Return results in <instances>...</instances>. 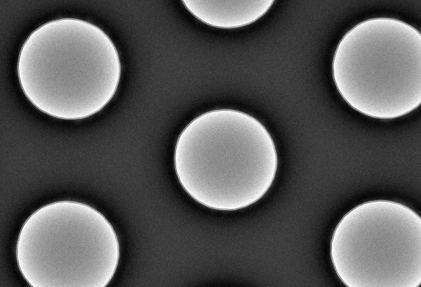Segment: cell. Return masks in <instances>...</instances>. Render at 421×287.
<instances>
[{"label":"cell","instance_id":"cell-1","mask_svg":"<svg viewBox=\"0 0 421 287\" xmlns=\"http://www.w3.org/2000/svg\"><path fill=\"white\" fill-rule=\"evenodd\" d=\"M278 158L266 127L242 111L219 109L179 134L174 167L184 191L213 210L237 211L260 200L275 178Z\"/></svg>","mask_w":421,"mask_h":287},{"label":"cell","instance_id":"cell-2","mask_svg":"<svg viewBox=\"0 0 421 287\" xmlns=\"http://www.w3.org/2000/svg\"><path fill=\"white\" fill-rule=\"evenodd\" d=\"M421 35L392 18L359 23L339 42L332 62L337 92L364 116L393 119L421 103Z\"/></svg>","mask_w":421,"mask_h":287},{"label":"cell","instance_id":"cell-3","mask_svg":"<svg viewBox=\"0 0 421 287\" xmlns=\"http://www.w3.org/2000/svg\"><path fill=\"white\" fill-rule=\"evenodd\" d=\"M421 218L409 206L373 200L348 211L330 244L335 271L349 287H417Z\"/></svg>","mask_w":421,"mask_h":287},{"label":"cell","instance_id":"cell-4","mask_svg":"<svg viewBox=\"0 0 421 287\" xmlns=\"http://www.w3.org/2000/svg\"><path fill=\"white\" fill-rule=\"evenodd\" d=\"M274 1L184 0L185 8L202 23L216 28L233 29L248 25L263 17Z\"/></svg>","mask_w":421,"mask_h":287}]
</instances>
